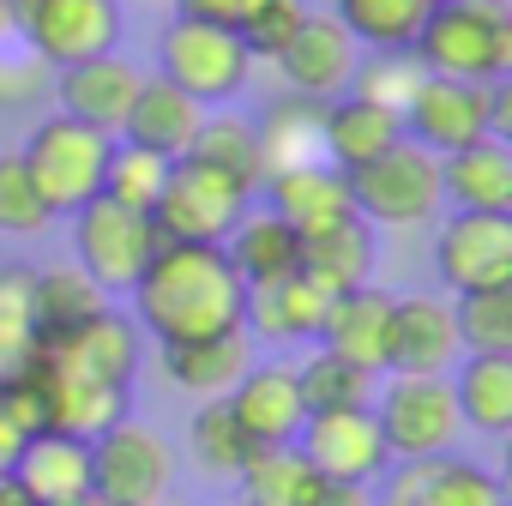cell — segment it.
Segmentation results:
<instances>
[{
  "instance_id": "54",
  "label": "cell",
  "mask_w": 512,
  "mask_h": 506,
  "mask_svg": "<svg viewBox=\"0 0 512 506\" xmlns=\"http://www.w3.org/2000/svg\"><path fill=\"white\" fill-rule=\"evenodd\" d=\"M151 7H175V0H151Z\"/></svg>"
},
{
  "instance_id": "52",
  "label": "cell",
  "mask_w": 512,
  "mask_h": 506,
  "mask_svg": "<svg viewBox=\"0 0 512 506\" xmlns=\"http://www.w3.org/2000/svg\"><path fill=\"white\" fill-rule=\"evenodd\" d=\"M73 506H103V500H97V494H85V500H73Z\"/></svg>"
},
{
  "instance_id": "24",
  "label": "cell",
  "mask_w": 512,
  "mask_h": 506,
  "mask_svg": "<svg viewBox=\"0 0 512 506\" xmlns=\"http://www.w3.org/2000/svg\"><path fill=\"white\" fill-rule=\"evenodd\" d=\"M31 506H73L91 494V440H73V434H31L19 464L7 470Z\"/></svg>"
},
{
  "instance_id": "48",
  "label": "cell",
  "mask_w": 512,
  "mask_h": 506,
  "mask_svg": "<svg viewBox=\"0 0 512 506\" xmlns=\"http://www.w3.org/2000/svg\"><path fill=\"white\" fill-rule=\"evenodd\" d=\"M25 440H31V434H25V428H19V422L7 416V410H0V476H7V470L19 464V452H25Z\"/></svg>"
},
{
  "instance_id": "41",
  "label": "cell",
  "mask_w": 512,
  "mask_h": 506,
  "mask_svg": "<svg viewBox=\"0 0 512 506\" xmlns=\"http://www.w3.org/2000/svg\"><path fill=\"white\" fill-rule=\"evenodd\" d=\"M416 506H506V488H500L494 470H482V464L446 452V458H434V470H428Z\"/></svg>"
},
{
  "instance_id": "55",
  "label": "cell",
  "mask_w": 512,
  "mask_h": 506,
  "mask_svg": "<svg viewBox=\"0 0 512 506\" xmlns=\"http://www.w3.org/2000/svg\"><path fill=\"white\" fill-rule=\"evenodd\" d=\"M374 506H392V500H374Z\"/></svg>"
},
{
  "instance_id": "10",
  "label": "cell",
  "mask_w": 512,
  "mask_h": 506,
  "mask_svg": "<svg viewBox=\"0 0 512 506\" xmlns=\"http://www.w3.org/2000/svg\"><path fill=\"white\" fill-rule=\"evenodd\" d=\"M175 452L145 422H115L91 440V494L103 506H151L169 494Z\"/></svg>"
},
{
  "instance_id": "45",
  "label": "cell",
  "mask_w": 512,
  "mask_h": 506,
  "mask_svg": "<svg viewBox=\"0 0 512 506\" xmlns=\"http://www.w3.org/2000/svg\"><path fill=\"white\" fill-rule=\"evenodd\" d=\"M253 7H260V0H175V13L205 19V25H223V31H241Z\"/></svg>"
},
{
  "instance_id": "9",
  "label": "cell",
  "mask_w": 512,
  "mask_h": 506,
  "mask_svg": "<svg viewBox=\"0 0 512 506\" xmlns=\"http://www.w3.org/2000/svg\"><path fill=\"white\" fill-rule=\"evenodd\" d=\"M241 211H253V187H241V181L193 163V157H175L169 181H163V193L151 205V223H157L163 241H205V247H217L241 223Z\"/></svg>"
},
{
  "instance_id": "2",
  "label": "cell",
  "mask_w": 512,
  "mask_h": 506,
  "mask_svg": "<svg viewBox=\"0 0 512 506\" xmlns=\"http://www.w3.org/2000/svg\"><path fill=\"white\" fill-rule=\"evenodd\" d=\"M410 55L434 79L500 85L512 73V0H434Z\"/></svg>"
},
{
  "instance_id": "23",
  "label": "cell",
  "mask_w": 512,
  "mask_h": 506,
  "mask_svg": "<svg viewBox=\"0 0 512 506\" xmlns=\"http://www.w3.org/2000/svg\"><path fill=\"white\" fill-rule=\"evenodd\" d=\"M253 362V338L235 326V332H217V338H187V344H157V368L175 392L187 398H229V386L247 374Z\"/></svg>"
},
{
  "instance_id": "38",
  "label": "cell",
  "mask_w": 512,
  "mask_h": 506,
  "mask_svg": "<svg viewBox=\"0 0 512 506\" xmlns=\"http://www.w3.org/2000/svg\"><path fill=\"white\" fill-rule=\"evenodd\" d=\"M452 326L464 356H512V284L452 296Z\"/></svg>"
},
{
  "instance_id": "17",
  "label": "cell",
  "mask_w": 512,
  "mask_h": 506,
  "mask_svg": "<svg viewBox=\"0 0 512 506\" xmlns=\"http://www.w3.org/2000/svg\"><path fill=\"white\" fill-rule=\"evenodd\" d=\"M43 356L61 368V374H79V380H97V386H133V374H139V332H133V320H121L115 308H103V314H91L85 326H73L67 338H55V344H43Z\"/></svg>"
},
{
  "instance_id": "8",
  "label": "cell",
  "mask_w": 512,
  "mask_h": 506,
  "mask_svg": "<svg viewBox=\"0 0 512 506\" xmlns=\"http://www.w3.org/2000/svg\"><path fill=\"white\" fill-rule=\"evenodd\" d=\"M368 410L380 422V440H386L392 464H404V458H446L458 446V428H464L446 374H392L386 386H374Z\"/></svg>"
},
{
  "instance_id": "40",
  "label": "cell",
  "mask_w": 512,
  "mask_h": 506,
  "mask_svg": "<svg viewBox=\"0 0 512 506\" xmlns=\"http://www.w3.org/2000/svg\"><path fill=\"white\" fill-rule=\"evenodd\" d=\"M416 85H422V67H416V55H410V49H374V55H362V61H356L350 97H362V103H374V109L404 115V103H410V91H416Z\"/></svg>"
},
{
  "instance_id": "4",
  "label": "cell",
  "mask_w": 512,
  "mask_h": 506,
  "mask_svg": "<svg viewBox=\"0 0 512 506\" xmlns=\"http://www.w3.org/2000/svg\"><path fill=\"white\" fill-rule=\"evenodd\" d=\"M109 133L79 127L67 115H49L31 127V139L19 145V163L31 175V187L43 193V205L55 217H73L79 205H91L103 193V163H109Z\"/></svg>"
},
{
  "instance_id": "27",
  "label": "cell",
  "mask_w": 512,
  "mask_h": 506,
  "mask_svg": "<svg viewBox=\"0 0 512 506\" xmlns=\"http://www.w3.org/2000/svg\"><path fill=\"white\" fill-rule=\"evenodd\" d=\"M320 121H326V103L314 97H272L266 115L253 121V139H260V169L278 175V169H302V163H326V145H320Z\"/></svg>"
},
{
  "instance_id": "31",
  "label": "cell",
  "mask_w": 512,
  "mask_h": 506,
  "mask_svg": "<svg viewBox=\"0 0 512 506\" xmlns=\"http://www.w3.org/2000/svg\"><path fill=\"white\" fill-rule=\"evenodd\" d=\"M446 380H452L458 422H470L476 434L512 428V356H458Z\"/></svg>"
},
{
  "instance_id": "36",
  "label": "cell",
  "mask_w": 512,
  "mask_h": 506,
  "mask_svg": "<svg viewBox=\"0 0 512 506\" xmlns=\"http://www.w3.org/2000/svg\"><path fill=\"white\" fill-rule=\"evenodd\" d=\"M434 0H332V19L362 49H410Z\"/></svg>"
},
{
  "instance_id": "14",
  "label": "cell",
  "mask_w": 512,
  "mask_h": 506,
  "mask_svg": "<svg viewBox=\"0 0 512 506\" xmlns=\"http://www.w3.org/2000/svg\"><path fill=\"white\" fill-rule=\"evenodd\" d=\"M356 61H362V43L332 19V13H308L302 31L290 37V49L278 55V73L296 97H314V103H332L350 91L356 79Z\"/></svg>"
},
{
  "instance_id": "50",
  "label": "cell",
  "mask_w": 512,
  "mask_h": 506,
  "mask_svg": "<svg viewBox=\"0 0 512 506\" xmlns=\"http://www.w3.org/2000/svg\"><path fill=\"white\" fill-rule=\"evenodd\" d=\"M0 506H31V500H25V488H19L13 476H0Z\"/></svg>"
},
{
  "instance_id": "30",
  "label": "cell",
  "mask_w": 512,
  "mask_h": 506,
  "mask_svg": "<svg viewBox=\"0 0 512 506\" xmlns=\"http://www.w3.org/2000/svg\"><path fill=\"white\" fill-rule=\"evenodd\" d=\"M109 296L67 260V266H43L31 272V326H37V344H55L67 338L73 326H85L91 314H103Z\"/></svg>"
},
{
  "instance_id": "39",
  "label": "cell",
  "mask_w": 512,
  "mask_h": 506,
  "mask_svg": "<svg viewBox=\"0 0 512 506\" xmlns=\"http://www.w3.org/2000/svg\"><path fill=\"white\" fill-rule=\"evenodd\" d=\"M163 181H169V157H157V151H145V145H127V139L109 145L103 199H115V205H127V211H151L157 193H163Z\"/></svg>"
},
{
  "instance_id": "33",
  "label": "cell",
  "mask_w": 512,
  "mask_h": 506,
  "mask_svg": "<svg viewBox=\"0 0 512 506\" xmlns=\"http://www.w3.org/2000/svg\"><path fill=\"white\" fill-rule=\"evenodd\" d=\"M187 157H193V163H205V169H217V175H229V181H241V187H253V193H260V181H266V169H260V139H253V121H247V115H235V109H211V115L199 121V133H193Z\"/></svg>"
},
{
  "instance_id": "53",
  "label": "cell",
  "mask_w": 512,
  "mask_h": 506,
  "mask_svg": "<svg viewBox=\"0 0 512 506\" xmlns=\"http://www.w3.org/2000/svg\"><path fill=\"white\" fill-rule=\"evenodd\" d=\"M151 506H187V500H169V494H163V500H151Z\"/></svg>"
},
{
  "instance_id": "19",
  "label": "cell",
  "mask_w": 512,
  "mask_h": 506,
  "mask_svg": "<svg viewBox=\"0 0 512 506\" xmlns=\"http://www.w3.org/2000/svg\"><path fill=\"white\" fill-rule=\"evenodd\" d=\"M332 296L314 290L302 272H284L272 284H253L247 308H241V332L260 338V344H320Z\"/></svg>"
},
{
  "instance_id": "25",
  "label": "cell",
  "mask_w": 512,
  "mask_h": 506,
  "mask_svg": "<svg viewBox=\"0 0 512 506\" xmlns=\"http://www.w3.org/2000/svg\"><path fill=\"white\" fill-rule=\"evenodd\" d=\"M440 205L452 211H500L512 217V145L476 139L440 157Z\"/></svg>"
},
{
  "instance_id": "26",
  "label": "cell",
  "mask_w": 512,
  "mask_h": 506,
  "mask_svg": "<svg viewBox=\"0 0 512 506\" xmlns=\"http://www.w3.org/2000/svg\"><path fill=\"white\" fill-rule=\"evenodd\" d=\"M199 121H205V109L187 91H175L169 79L151 73V79H139V97H133V109L121 121V139L127 145H145V151H157V157L175 163V157H187Z\"/></svg>"
},
{
  "instance_id": "22",
  "label": "cell",
  "mask_w": 512,
  "mask_h": 506,
  "mask_svg": "<svg viewBox=\"0 0 512 506\" xmlns=\"http://www.w3.org/2000/svg\"><path fill=\"white\" fill-rule=\"evenodd\" d=\"M266 187V211L278 217V223H290L296 235H314V229H332V223H344L356 205H350V181H344V169H332V163H302V169H278V175H266L260 181Z\"/></svg>"
},
{
  "instance_id": "12",
  "label": "cell",
  "mask_w": 512,
  "mask_h": 506,
  "mask_svg": "<svg viewBox=\"0 0 512 506\" xmlns=\"http://www.w3.org/2000/svg\"><path fill=\"white\" fill-rule=\"evenodd\" d=\"M404 139L446 157L464 151L476 139H494V85H464V79H434L422 73V85L404 103Z\"/></svg>"
},
{
  "instance_id": "47",
  "label": "cell",
  "mask_w": 512,
  "mask_h": 506,
  "mask_svg": "<svg viewBox=\"0 0 512 506\" xmlns=\"http://www.w3.org/2000/svg\"><path fill=\"white\" fill-rule=\"evenodd\" d=\"M302 506H374V500H368V488H362V482H326V476H320V482H314V494H308Z\"/></svg>"
},
{
  "instance_id": "49",
  "label": "cell",
  "mask_w": 512,
  "mask_h": 506,
  "mask_svg": "<svg viewBox=\"0 0 512 506\" xmlns=\"http://www.w3.org/2000/svg\"><path fill=\"white\" fill-rule=\"evenodd\" d=\"M506 133H512V85L500 79L494 85V139H506Z\"/></svg>"
},
{
  "instance_id": "13",
  "label": "cell",
  "mask_w": 512,
  "mask_h": 506,
  "mask_svg": "<svg viewBox=\"0 0 512 506\" xmlns=\"http://www.w3.org/2000/svg\"><path fill=\"white\" fill-rule=\"evenodd\" d=\"M296 446H302V458H308L326 482H362V488H368V482L386 476V464H392V452H386L380 422H374L368 404H362V410L308 416L302 434H296Z\"/></svg>"
},
{
  "instance_id": "16",
  "label": "cell",
  "mask_w": 512,
  "mask_h": 506,
  "mask_svg": "<svg viewBox=\"0 0 512 506\" xmlns=\"http://www.w3.org/2000/svg\"><path fill=\"white\" fill-rule=\"evenodd\" d=\"M241 422V434L253 446H290L308 422L302 410V386H296V362H247V374L229 386L223 398Z\"/></svg>"
},
{
  "instance_id": "11",
  "label": "cell",
  "mask_w": 512,
  "mask_h": 506,
  "mask_svg": "<svg viewBox=\"0 0 512 506\" xmlns=\"http://www.w3.org/2000/svg\"><path fill=\"white\" fill-rule=\"evenodd\" d=\"M434 272L452 296L512 284V217L500 211H446L434 235Z\"/></svg>"
},
{
  "instance_id": "56",
  "label": "cell",
  "mask_w": 512,
  "mask_h": 506,
  "mask_svg": "<svg viewBox=\"0 0 512 506\" xmlns=\"http://www.w3.org/2000/svg\"><path fill=\"white\" fill-rule=\"evenodd\" d=\"M235 506H247V500H235Z\"/></svg>"
},
{
  "instance_id": "20",
  "label": "cell",
  "mask_w": 512,
  "mask_h": 506,
  "mask_svg": "<svg viewBox=\"0 0 512 506\" xmlns=\"http://www.w3.org/2000/svg\"><path fill=\"white\" fill-rule=\"evenodd\" d=\"M386 344H392V296L380 284L332 296L326 326H320V350H332V356H344V362H356L380 380L386 374Z\"/></svg>"
},
{
  "instance_id": "1",
  "label": "cell",
  "mask_w": 512,
  "mask_h": 506,
  "mask_svg": "<svg viewBox=\"0 0 512 506\" xmlns=\"http://www.w3.org/2000/svg\"><path fill=\"white\" fill-rule=\"evenodd\" d=\"M127 296H133V320L157 344L235 332L241 308H247V284L235 278L229 253L205 247V241H163Z\"/></svg>"
},
{
  "instance_id": "28",
  "label": "cell",
  "mask_w": 512,
  "mask_h": 506,
  "mask_svg": "<svg viewBox=\"0 0 512 506\" xmlns=\"http://www.w3.org/2000/svg\"><path fill=\"white\" fill-rule=\"evenodd\" d=\"M404 139V121L392 115V109H374V103H362V97H332L326 103V121H320V145H326V163L332 169H362L368 157H380L386 145H398Z\"/></svg>"
},
{
  "instance_id": "15",
  "label": "cell",
  "mask_w": 512,
  "mask_h": 506,
  "mask_svg": "<svg viewBox=\"0 0 512 506\" xmlns=\"http://www.w3.org/2000/svg\"><path fill=\"white\" fill-rule=\"evenodd\" d=\"M139 67L121 61V55H91V61H73L55 73V109L79 127H97L109 139H121V121L139 97Z\"/></svg>"
},
{
  "instance_id": "51",
  "label": "cell",
  "mask_w": 512,
  "mask_h": 506,
  "mask_svg": "<svg viewBox=\"0 0 512 506\" xmlns=\"http://www.w3.org/2000/svg\"><path fill=\"white\" fill-rule=\"evenodd\" d=\"M13 37V13H7V0H0V43Z\"/></svg>"
},
{
  "instance_id": "7",
  "label": "cell",
  "mask_w": 512,
  "mask_h": 506,
  "mask_svg": "<svg viewBox=\"0 0 512 506\" xmlns=\"http://www.w3.org/2000/svg\"><path fill=\"white\" fill-rule=\"evenodd\" d=\"M247 73H253V55L223 25H205V19L175 13L163 25V37H157V79H169L175 91H187L199 109L229 103L247 85Z\"/></svg>"
},
{
  "instance_id": "37",
  "label": "cell",
  "mask_w": 512,
  "mask_h": 506,
  "mask_svg": "<svg viewBox=\"0 0 512 506\" xmlns=\"http://www.w3.org/2000/svg\"><path fill=\"white\" fill-rule=\"evenodd\" d=\"M296 386H302V410L308 416H326V410H362L374 404V374L332 356V350H314L308 362H296Z\"/></svg>"
},
{
  "instance_id": "5",
  "label": "cell",
  "mask_w": 512,
  "mask_h": 506,
  "mask_svg": "<svg viewBox=\"0 0 512 506\" xmlns=\"http://www.w3.org/2000/svg\"><path fill=\"white\" fill-rule=\"evenodd\" d=\"M163 247L151 211H127L115 199H91L73 211V266L103 290V296H127L139 284V272L151 266V253Z\"/></svg>"
},
{
  "instance_id": "35",
  "label": "cell",
  "mask_w": 512,
  "mask_h": 506,
  "mask_svg": "<svg viewBox=\"0 0 512 506\" xmlns=\"http://www.w3.org/2000/svg\"><path fill=\"white\" fill-rule=\"evenodd\" d=\"M187 452H193V464H199L211 482H235L241 464L260 452V446L241 434V422H235V410H229L223 398H205V404L193 410V422H187Z\"/></svg>"
},
{
  "instance_id": "29",
  "label": "cell",
  "mask_w": 512,
  "mask_h": 506,
  "mask_svg": "<svg viewBox=\"0 0 512 506\" xmlns=\"http://www.w3.org/2000/svg\"><path fill=\"white\" fill-rule=\"evenodd\" d=\"M223 253H229V266H235V278L253 290V284H272V278H284V272H296V253H302V235L290 229V223H278L266 205L260 211H241V223L217 241Z\"/></svg>"
},
{
  "instance_id": "34",
  "label": "cell",
  "mask_w": 512,
  "mask_h": 506,
  "mask_svg": "<svg viewBox=\"0 0 512 506\" xmlns=\"http://www.w3.org/2000/svg\"><path fill=\"white\" fill-rule=\"evenodd\" d=\"M241 500L247 506H302L308 494H314V482H320V470L302 458V446L290 440V446H260L247 464H241Z\"/></svg>"
},
{
  "instance_id": "43",
  "label": "cell",
  "mask_w": 512,
  "mask_h": 506,
  "mask_svg": "<svg viewBox=\"0 0 512 506\" xmlns=\"http://www.w3.org/2000/svg\"><path fill=\"white\" fill-rule=\"evenodd\" d=\"M302 19H308V0H260L235 37H241V49L253 61H278L290 49V37L302 31Z\"/></svg>"
},
{
  "instance_id": "3",
  "label": "cell",
  "mask_w": 512,
  "mask_h": 506,
  "mask_svg": "<svg viewBox=\"0 0 512 506\" xmlns=\"http://www.w3.org/2000/svg\"><path fill=\"white\" fill-rule=\"evenodd\" d=\"M344 181H350L356 217L374 229H416V223H434L446 211L440 205V157L410 145V139L386 145L380 157H368Z\"/></svg>"
},
{
  "instance_id": "21",
  "label": "cell",
  "mask_w": 512,
  "mask_h": 506,
  "mask_svg": "<svg viewBox=\"0 0 512 506\" xmlns=\"http://www.w3.org/2000/svg\"><path fill=\"white\" fill-rule=\"evenodd\" d=\"M374 260H380V247H374V223H362L356 211L332 229H314L302 235V253H296V272L326 290V296H344V290H362L374 284Z\"/></svg>"
},
{
  "instance_id": "44",
  "label": "cell",
  "mask_w": 512,
  "mask_h": 506,
  "mask_svg": "<svg viewBox=\"0 0 512 506\" xmlns=\"http://www.w3.org/2000/svg\"><path fill=\"white\" fill-rule=\"evenodd\" d=\"M0 332L37 338V326H31V272L25 266H0Z\"/></svg>"
},
{
  "instance_id": "32",
  "label": "cell",
  "mask_w": 512,
  "mask_h": 506,
  "mask_svg": "<svg viewBox=\"0 0 512 506\" xmlns=\"http://www.w3.org/2000/svg\"><path fill=\"white\" fill-rule=\"evenodd\" d=\"M49 428L55 434H73V440H97L103 428L127 422V392L121 386H97V380H79V374H61L49 356Z\"/></svg>"
},
{
  "instance_id": "6",
  "label": "cell",
  "mask_w": 512,
  "mask_h": 506,
  "mask_svg": "<svg viewBox=\"0 0 512 506\" xmlns=\"http://www.w3.org/2000/svg\"><path fill=\"white\" fill-rule=\"evenodd\" d=\"M7 13L25 55L49 73L91 55H115L121 43V0H7Z\"/></svg>"
},
{
  "instance_id": "42",
  "label": "cell",
  "mask_w": 512,
  "mask_h": 506,
  "mask_svg": "<svg viewBox=\"0 0 512 506\" xmlns=\"http://www.w3.org/2000/svg\"><path fill=\"white\" fill-rule=\"evenodd\" d=\"M55 223V211L43 205V193L31 187V175H25V163H19V151H7L0 157V235H43Z\"/></svg>"
},
{
  "instance_id": "46",
  "label": "cell",
  "mask_w": 512,
  "mask_h": 506,
  "mask_svg": "<svg viewBox=\"0 0 512 506\" xmlns=\"http://www.w3.org/2000/svg\"><path fill=\"white\" fill-rule=\"evenodd\" d=\"M43 73H49V67H43V61H31V55H25V61H0V109L25 103V97L37 91V79H43Z\"/></svg>"
},
{
  "instance_id": "18",
  "label": "cell",
  "mask_w": 512,
  "mask_h": 506,
  "mask_svg": "<svg viewBox=\"0 0 512 506\" xmlns=\"http://www.w3.org/2000/svg\"><path fill=\"white\" fill-rule=\"evenodd\" d=\"M458 356L464 350H458L452 302H440V296H392L386 374H452Z\"/></svg>"
}]
</instances>
